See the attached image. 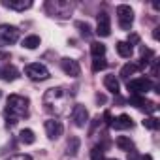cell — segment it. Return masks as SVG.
Here are the masks:
<instances>
[{"instance_id": "cell-1", "label": "cell", "mask_w": 160, "mask_h": 160, "mask_svg": "<svg viewBox=\"0 0 160 160\" xmlns=\"http://www.w3.org/2000/svg\"><path fill=\"white\" fill-rule=\"evenodd\" d=\"M43 109L55 117H60V115H68L70 113V108H72V94L62 89V87H53V89H47L43 98Z\"/></svg>"}, {"instance_id": "cell-2", "label": "cell", "mask_w": 160, "mask_h": 160, "mask_svg": "<svg viewBox=\"0 0 160 160\" xmlns=\"http://www.w3.org/2000/svg\"><path fill=\"white\" fill-rule=\"evenodd\" d=\"M28 108H30L28 98L19 96V94H10L8 96V106H6L8 124L13 126L19 119H27L28 117Z\"/></svg>"}, {"instance_id": "cell-3", "label": "cell", "mask_w": 160, "mask_h": 160, "mask_svg": "<svg viewBox=\"0 0 160 160\" xmlns=\"http://www.w3.org/2000/svg\"><path fill=\"white\" fill-rule=\"evenodd\" d=\"M45 8H47V12H49L51 15H57V17L66 19V17H70V13H72V10H73V2L51 0V2H47V4H45Z\"/></svg>"}, {"instance_id": "cell-4", "label": "cell", "mask_w": 160, "mask_h": 160, "mask_svg": "<svg viewBox=\"0 0 160 160\" xmlns=\"http://www.w3.org/2000/svg\"><path fill=\"white\" fill-rule=\"evenodd\" d=\"M19 40V28L13 25H0V47L12 45Z\"/></svg>"}, {"instance_id": "cell-5", "label": "cell", "mask_w": 160, "mask_h": 160, "mask_svg": "<svg viewBox=\"0 0 160 160\" xmlns=\"http://www.w3.org/2000/svg\"><path fill=\"white\" fill-rule=\"evenodd\" d=\"M25 73L27 77H30L32 81H45V79H49V70L40 64V62H32L25 68Z\"/></svg>"}, {"instance_id": "cell-6", "label": "cell", "mask_w": 160, "mask_h": 160, "mask_svg": "<svg viewBox=\"0 0 160 160\" xmlns=\"http://www.w3.org/2000/svg\"><path fill=\"white\" fill-rule=\"evenodd\" d=\"M117 19H119V27L122 30H130V27L134 23V12H132V8L126 6V4L117 6Z\"/></svg>"}, {"instance_id": "cell-7", "label": "cell", "mask_w": 160, "mask_h": 160, "mask_svg": "<svg viewBox=\"0 0 160 160\" xmlns=\"http://www.w3.org/2000/svg\"><path fill=\"white\" fill-rule=\"evenodd\" d=\"M126 89H128L132 94H139V96H141V94H145L147 91L152 89V83H151V79H147V77H138V79L128 81Z\"/></svg>"}, {"instance_id": "cell-8", "label": "cell", "mask_w": 160, "mask_h": 160, "mask_svg": "<svg viewBox=\"0 0 160 160\" xmlns=\"http://www.w3.org/2000/svg\"><path fill=\"white\" fill-rule=\"evenodd\" d=\"M72 121H73V124L77 128H85V124L89 122V111H87V108L81 106V104H75L72 108Z\"/></svg>"}, {"instance_id": "cell-9", "label": "cell", "mask_w": 160, "mask_h": 160, "mask_svg": "<svg viewBox=\"0 0 160 160\" xmlns=\"http://www.w3.org/2000/svg\"><path fill=\"white\" fill-rule=\"evenodd\" d=\"M96 34L100 38H108L111 34V19L106 12H102L98 15V23H96Z\"/></svg>"}, {"instance_id": "cell-10", "label": "cell", "mask_w": 160, "mask_h": 160, "mask_svg": "<svg viewBox=\"0 0 160 160\" xmlns=\"http://www.w3.org/2000/svg\"><path fill=\"white\" fill-rule=\"evenodd\" d=\"M45 134H47V138L49 139H58L60 136H62V132H64V126H62V122L60 121H55V119H49V121H45Z\"/></svg>"}, {"instance_id": "cell-11", "label": "cell", "mask_w": 160, "mask_h": 160, "mask_svg": "<svg viewBox=\"0 0 160 160\" xmlns=\"http://www.w3.org/2000/svg\"><path fill=\"white\" fill-rule=\"evenodd\" d=\"M60 66L64 70L66 75L70 77H79V73H81V68H79V62L73 60V58H62L60 60Z\"/></svg>"}, {"instance_id": "cell-12", "label": "cell", "mask_w": 160, "mask_h": 160, "mask_svg": "<svg viewBox=\"0 0 160 160\" xmlns=\"http://www.w3.org/2000/svg\"><path fill=\"white\" fill-rule=\"evenodd\" d=\"M19 77V70L13 66V64H4V66H0V79L2 81H15V79Z\"/></svg>"}, {"instance_id": "cell-13", "label": "cell", "mask_w": 160, "mask_h": 160, "mask_svg": "<svg viewBox=\"0 0 160 160\" xmlns=\"http://www.w3.org/2000/svg\"><path fill=\"white\" fill-rule=\"evenodd\" d=\"M111 124H113V128H115V130H126V128H132V126H134L132 119H130L126 113L119 115V117H117V119H115Z\"/></svg>"}, {"instance_id": "cell-14", "label": "cell", "mask_w": 160, "mask_h": 160, "mask_svg": "<svg viewBox=\"0 0 160 160\" xmlns=\"http://www.w3.org/2000/svg\"><path fill=\"white\" fill-rule=\"evenodd\" d=\"M2 6L10 8V10H15V12H25L28 8H32V2H30V0H27V2H25V0H19V2H12V0H10V2H6V0H4Z\"/></svg>"}, {"instance_id": "cell-15", "label": "cell", "mask_w": 160, "mask_h": 160, "mask_svg": "<svg viewBox=\"0 0 160 160\" xmlns=\"http://www.w3.org/2000/svg\"><path fill=\"white\" fill-rule=\"evenodd\" d=\"M104 87H106L109 92L119 94V81H117L115 75H106V77H104Z\"/></svg>"}, {"instance_id": "cell-16", "label": "cell", "mask_w": 160, "mask_h": 160, "mask_svg": "<svg viewBox=\"0 0 160 160\" xmlns=\"http://www.w3.org/2000/svg\"><path fill=\"white\" fill-rule=\"evenodd\" d=\"M115 143H117V147H119L121 151H128V152L134 151V143H132V139L126 138V136H119Z\"/></svg>"}, {"instance_id": "cell-17", "label": "cell", "mask_w": 160, "mask_h": 160, "mask_svg": "<svg viewBox=\"0 0 160 160\" xmlns=\"http://www.w3.org/2000/svg\"><path fill=\"white\" fill-rule=\"evenodd\" d=\"M117 53L122 57V58H130L132 57V45H128L126 42H117Z\"/></svg>"}, {"instance_id": "cell-18", "label": "cell", "mask_w": 160, "mask_h": 160, "mask_svg": "<svg viewBox=\"0 0 160 160\" xmlns=\"http://www.w3.org/2000/svg\"><path fill=\"white\" fill-rule=\"evenodd\" d=\"M19 139H21L25 145H32V143L36 141V136H34V132H32L30 128H23L21 134H19Z\"/></svg>"}, {"instance_id": "cell-19", "label": "cell", "mask_w": 160, "mask_h": 160, "mask_svg": "<svg viewBox=\"0 0 160 160\" xmlns=\"http://www.w3.org/2000/svg\"><path fill=\"white\" fill-rule=\"evenodd\" d=\"M79 145H81L79 138H70L68 147H66V154H68V156H75V154H77V151H79Z\"/></svg>"}, {"instance_id": "cell-20", "label": "cell", "mask_w": 160, "mask_h": 160, "mask_svg": "<svg viewBox=\"0 0 160 160\" xmlns=\"http://www.w3.org/2000/svg\"><path fill=\"white\" fill-rule=\"evenodd\" d=\"M138 70H139V66H138V64L128 62V64H124V66L121 68V77H122V79H128V77H130L132 73H136Z\"/></svg>"}, {"instance_id": "cell-21", "label": "cell", "mask_w": 160, "mask_h": 160, "mask_svg": "<svg viewBox=\"0 0 160 160\" xmlns=\"http://www.w3.org/2000/svg\"><path fill=\"white\" fill-rule=\"evenodd\" d=\"M91 53H92L94 58H100V57L106 55V45L100 43V42H92V43H91Z\"/></svg>"}, {"instance_id": "cell-22", "label": "cell", "mask_w": 160, "mask_h": 160, "mask_svg": "<svg viewBox=\"0 0 160 160\" xmlns=\"http://www.w3.org/2000/svg\"><path fill=\"white\" fill-rule=\"evenodd\" d=\"M38 45H40V36H36V34L27 36V38L23 40V47H27V49H36Z\"/></svg>"}, {"instance_id": "cell-23", "label": "cell", "mask_w": 160, "mask_h": 160, "mask_svg": "<svg viewBox=\"0 0 160 160\" xmlns=\"http://www.w3.org/2000/svg\"><path fill=\"white\" fill-rule=\"evenodd\" d=\"M143 126L149 128V130H158L160 121H158L156 117H145V119H143Z\"/></svg>"}, {"instance_id": "cell-24", "label": "cell", "mask_w": 160, "mask_h": 160, "mask_svg": "<svg viewBox=\"0 0 160 160\" xmlns=\"http://www.w3.org/2000/svg\"><path fill=\"white\" fill-rule=\"evenodd\" d=\"M106 66H108V62H106V58H104V57H100V58H94V60H92V72L106 70Z\"/></svg>"}, {"instance_id": "cell-25", "label": "cell", "mask_w": 160, "mask_h": 160, "mask_svg": "<svg viewBox=\"0 0 160 160\" xmlns=\"http://www.w3.org/2000/svg\"><path fill=\"white\" fill-rule=\"evenodd\" d=\"M91 158H92V160H104V147H102V145L92 147V151H91Z\"/></svg>"}, {"instance_id": "cell-26", "label": "cell", "mask_w": 160, "mask_h": 160, "mask_svg": "<svg viewBox=\"0 0 160 160\" xmlns=\"http://www.w3.org/2000/svg\"><path fill=\"white\" fill-rule=\"evenodd\" d=\"M143 104H145V98L143 96H139V94H132L130 96V106H136V108H143Z\"/></svg>"}, {"instance_id": "cell-27", "label": "cell", "mask_w": 160, "mask_h": 160, "mask_svg": "<svg viewBox=\"0 0 160 160\" xmlns=\"http://www.w3.org/2000/svg\"><path fill=\"white\" fill-rule=\"evenodd\" d=\"M75 27L81 28V34H83V36H91V27H89L87 23H81V21H79V23H75Z\"/></svg>"}, {"instance_id": "cell-28", "label": "cell", "mask_w": 160, "mask_h": 160, "mask_svg": "<svg viewBox=\"0 0 160 160\" xmlns=\"http://www.w3.org/2000/svg\"><path fill=\"white\" fill-rule=\"evenodd\" d=\"M141 109H145L147 113H154V111H156V104H154V102H147V100H145V104H143V108H141Z\"/></svg>"}, {"instance_id": "cell-29", "label": "cell", "mask_w": 160, "mask_h": 160, "mask_svg": "<svg viewBox=\"0 0 160 160\" xmlns=\"http://www.w3.org/2000/svg\"><path fill=\"white\" fill-rule=\"evenodd\" d=\"M8 160H32V156L30 154H15V156H12Z\"/></svg>"}, {"instance_id": "cell-30", "label": "cell", "mask_w": 160, "mask_h": 160, "mask_svg": "<svg viewBox=\"0 0 160 160\" xmlns=\"http://www.w3.org/2000/svg\"><path fill=\"white\" fill-rule=\"evenodd\" d=\"M138 42H139V36H138V34H132V36H128V42H126V43L132 45V43H138Z\"/></svg>"}, {"instance_id": "cell-31", "label": "cell", "mask_w": 160, "mask_h": 160, "mask_svg": "<svg viewBox=\"0 0 160 160\" xmlns=\"http://www.w3.org/2000/svg\"><path fill=\"white\" fill-rule=\"evenodd\" d=\"M128 160H138V152H136V151H130V154H128Z\"/></svg>"}, {"instance_id": "cell-32", "label": "cell", "mask_w": 160, "mask_h": 160, "mask_svg": "<svg viewBox=\"0 0 160 160\" xmlns=\"http://www.w3.org/2000/svg\"><path fill=\"white\" fill-rule=\"evenodd\" d=\"M104 119H106V122H111V115H109V111L104 113Z\"/></svg>"}, {"instance_id": "cell-33", "label": "cell", "mask_w": 160, "mask_h": 160, "mask_svg": "<svg viewBox=\"0 0 160 160\" xmlns=\"http://www.w3.org/2000/svg\"><path fill=\"white\" fill-rule=\"evenodd\" d=\"M158 30H160V28H154V32H152V38H154V40H158V36H160Z\"/></svg>"}, {"instance_id": "cell-34", "label": "cell", "mask_w": 160, "mask_h": 160, "mask_svg": "<svg viewBox=\"0 0 160 160\" xmlns=\"http://www.w3.org/2000/svg\"><path fill=\"white\" fill-rule=\"evenodd\" d=\"M96 100H98V102H106V96H104V94H98Z\"/></svg>"}, {"instance_id": "cell-35", "label": "cell", "mask_w": 160, "mask_h": 160, "mask_svg": "<svg viewBox=\"0 0 160 160\" xmlns=\"http://www.w3.org/2000/svg\"><path fill=\"white\" fill-rule=\"evenodd\" d=\"M141 160H152V156L151 154H145V156H141Z\"/></svg>"}, {"instance_id": "cell-36", "label": "cell", "mask_w": 160, "mask_h": 160, "mask_svg": "<svg viewBox=\"0 0 160 160\" xmlns=\"http://www.w3.org/2000/svg\"><path fill=\"white\" fill-rule=\"evenodd\" d=\"M0 96H2V92H0Z\"/></svg>"}, {"instance_id": "cell-37", "label": "cell", "mask_w": 160, "mask_h": 160, "mask_svg": "<svg viewBox=\"0 0 160 160\" xmlns=\"http://www.w3.org/2000/svg\"><path fill=\"white\" fill-rule=\"evenodd\" d=\"M111 160H115V158H111Z\"/></svg>"}]
</instances>
